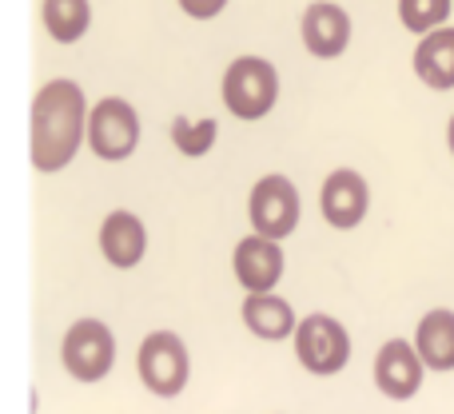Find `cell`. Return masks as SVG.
I'll list each match as a JSON object with an SVG mask.
<instances>
[{"label":"cell","mask_w":454,"mask_h":414,"mask_svg":"<svg viewBox=\"0 0 454 414\" xmlns=\"http://www.w3.org/2000/svg\"><path fill=\"white\" fill-rule=\"evenodd\" d=\"M88 148L96 152V160L120 164L140 148V112L120 96H104L88 116Z\"/></svg>","instance_id":"cell-7"},{"label":"cell","mask_w":454,"mask_h":414,"mask_svg":"<svg viewBox=\"0 0 454 414\" xmlns=\"http://www.w3.org/2000/svg\"><path fill=\"white\" fill-rule=\"evenodd\" d=\"M367 207H371V188L355 168H335V172L323 180V191H319V211L335 231H351L367 219Z\"/></svg>","instance_id":"cell-10"},{"label":"cell","mask_w":454,"mask_h":414,"mask_svg":"<svg viewBox=\"0 0 454 414\" xmlns=\"http://www.w3.org/2000/svg\"><path fill=\"white\" fill-rule=\"evenodd\" d=\"M215 136H220V124L212 116L207 120H188V116H176L172 120V144L184 152V156L200 160L215 148Z\"/></svg>","instance_id":"cell-18"},{"label":"cell","mask_w":454,"mask_h":414,"mask_svg":"<svg viewBox=\"0 0 454 414\" xmlns=\"http://www.w3.org/2000/svg\"><path fill=\"white\" fill-rule=\"evenodd\" d=\"M299 32H303V48L315 60H335L351 44V16L335 0H315V4L303 8Z\"/></svg>","instance_id":"cell-11"},{"label":"cell","mask_w":454,"mask_h":414,"mask_svg":"<svg viewBox=\"0 0 454 414\" xmlns=\"http://www.w3.org/2000/svg\"><path fill=\"white\" fill-rule=\"evenodd\" d=\"M100 255L108 259L116 271H132L144 255H148V227L136 211H108L100 223Z\"/></svg>","instance_id":"cell-12"},{"label":"cell","mask_w":454,"mask_h":414,"mask_svg":"<svg viewBox=\"0 0 454 414\" xmlns=\"http://www.w3.org/2000/svg\"><path fill=\"white\" fill-rule=\"evenodd\" d=\"M299 215H303V199H299V188L287 180V176H263L255 180L247 196V219L251 231L263 235V239L283 243L291 231L299 227Z\"/></svg>","instance_id":"cell-6"},{"label":"cell","mask_w":454,"mask_h":414,"mask_svg":"<svg viewBox=\"0 0 454 414\" xmlns=\"http://www.w3.org/2000/svg\"><path fill=\"white\" fill-rule=\"evenodd\" d=\"M60 363L76 383H104L116 367V335L100 319H76L60 339Z\"/></svg>","instance_id":"cell-4"},{"label":"cell","mask_w":454,"mask_h":414,"mask_svg":"<svg viewBox=\"0 0 454 414\" xmlns=\"http://www.w3.org/2000/svg\"><path fill=\"white\" fill-rule=\"evenodd\" d=\"M88 108L84 88L76 80H48L32 96V124H28V156L32 168L44 176L64 172L76 160L80 144L88 140Z\"/></svg>","instance_id":"cell-1"},{"label":"cell","mask_w":454,"mask_h":414,"mask_svg":"<svg viewBox=\"0 0 454 414\" xmlns=\"http://www.w3.org/2000/svg\"><path fill=\"white\" fill-rule=\"evenodd\" d=\"M176 4H180L192 20H212V16H220L227 8V0H176Z\"/></svg>","instance_id":"cell-19"},{"label":"cell","mask_w":454,"mask_h":414,"mask_svg":"<svg viewBox=\"0 0 454 414\" xmlns=\"http://www.w3.org/2000/svg\"><path fill=\"white\" fill-rule=\"evenodd\" d=\"M415 351L423 355L427 371L450 375V371H454V311H447V307H434V311H427L423 319H419Z\"/></svg>","instance_id":"cell-14"},{"label":"cell","mask_w":454,"mask_h":414,"mask_svg":"<svg viewBox=\"0 0 454 414\" xmlns=\"http://www.w3.org/2000/svg\"><path fill=\"white\" fill-rule=\"evenodd\" d=\"M291 343H295L299 367L319 379L339 375L351 363V335H347V327L335 315H307V319H299V331Z\"/></svg>","instance_id":"cell-5"},{"label":"cell","mask_w":454,"mask_h":414,"mask_svg":"<svg viewBox=\"0 0 454 414\" xmlns=\"http://www.w3.org/2000/svg\"><path fill=\"white\" fill-rule=\"evenodd\" d=\"M136 371H140V383L148 387L156 399H180L188 379H192L188 343H184L176 331H152V335L140 343Z\"/></svg>","instance_id":"cell-3"},{"label":"cell","mask_w":454,"mask_h":414,"mask_svg":"<svg viewBox=\"0 0 454 414\" xmlns=\"http://www.w3.org/2000/svg\"><path fill=\"white\" fill-rule=\"evenodd\" d=\"M415 76L434 92H450L454 88V28L431 32L419 40L415 48Z\"/></svg>","instance_id":"cell-15"},{"label":"cell","mask_w":454,"mask_h":414,"mask_svg":"<svg viewBox=\"0 0 454 414\" xmlns=\"http://www.w3.org/2000/svg\"><path fill=\"white\" fill-rule=\"evenodd\" d=\"M454 0H399V20L407 32L431 36V32L447 28Z\"/></svg>","instance_id":"cell-17"},{"label":"cell","mask_w":454,"mask_h":414,"mask_svg":"<svg viewBox=\"0 0 454 414\" xmlns=\"http://www.w3.org/2000/svg\"><path fill=\"white\" fill-rule=\"evenodd\" d=\"M239 315H243V327L255 339H263V343H283V339H295V331H299L295 307L287 299H279L275 291L271 295H247Z\"/></svg>","instance_id":"cell-13"},{"label":"cell","mask_w":454,"mask_h":414,"mask_svg":"<svg viewBox=\"0 0 454 414\" xmlns=\"http://www.w3.org/2000/svg\"><path fill=\"white\" fill-rule=\"evenodd\" d=\"M427 363L411 339H387L375 355V387L395 402H407L423 391Z\"/></svg>","instance_id":"cell-8"},{"label":"cell","mask_w":454,"mask_h":414,"mask_svg":"<svg viewBox=\"0 0 454 414\" xmlns=\"http://www.w3.org/2000/svg\"><path fill=\"white\" fill-rule=\"evenodd\" d=\"M447 144H450V156H454V116H450V124H447Z\"/></svg>","instance_id":"cell-20"},{"label":"cell","mask_w":454,"mask_h":414,"mask_svg":"<svg viewBox=\"0 0 454 414\" xmlns=\"http://www.w3.org/2000/svg\"><path fill=\"white\" fill-rule=\"evenodd\" d=\"M40 20H44L48 36L56 44H76L92 28V4L88 0H44L40 4Z\"/></svg>","instance_id":"cell-16"},{"label":"cell","mask_w":454,"mask_h":414,"mask_svg":"<svg viewBox=\"0 0 454 414\" xmlns=\"http://www.w3.org/2000/svg\"><path fill=\"white\" fill-rule=\"evenodd\" d=\"M231 267H235V279L247 295H271L283 279V243L275 239H263V235L251 231L247 239L235 243V255H231Z\"/></svg>","instance_id":"cell-9"},{"label":"cell","mask_w":454,"mask_h":414,"mask_svg":"<svg viewBox=\"0 0 454 414\" xmlns=\"http://www.w3.org/2000/svg\"><path fill=\"white\" fill-rule=\"evenodd\" d=\"M223 108L239 120H263L279 100V72L263 56H235L223 72Z\"/></svg>","instance_id":"cell-2"}]
</instances>
